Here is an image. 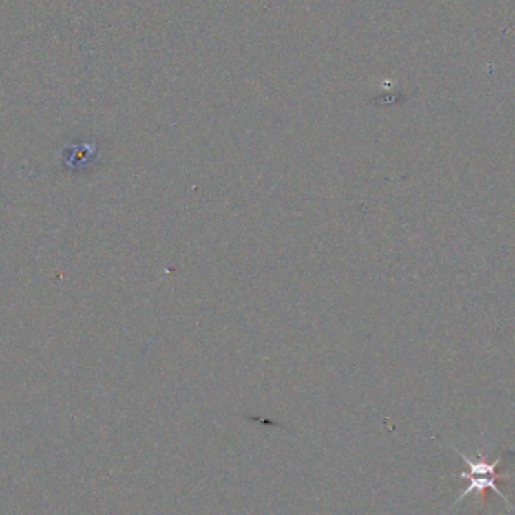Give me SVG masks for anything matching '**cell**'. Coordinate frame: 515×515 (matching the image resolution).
I'll return each instance as SVG.
<instances>
[{
  "label": "cell",
  "instance_id": "6da1fadb",
  "mask_svg": "<svg viewBox=\"0 0 515 515\" xmlns=\"http://www.w3.org/2000/svg\"><path fill=\"white\" fill-rule=\"evenodd\" d=\"M461 456H463V460L465 461V464H467L469 472L460 473V478L469 479V485L461 493V496L456 498V502L463 501V498L465 496L472 494L473 492H478L481 494H484L485 490H493V492L497 496H501L503 498V501H506V503H508L511 506V503L508 502V498L505 497L503 493H501V490H498L497 485H496V481L497 479L508 478V473H498L497 472V465L501 464L502 456H498L497 460L493 461V463H485V461H476V463H474V461L470 460V458L467 455L461 454Z\"/></svg>",
  "mask_w": 515,
  "mask_h": 515
}]
</instances>
